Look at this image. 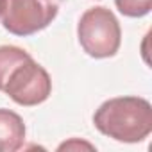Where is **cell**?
Here are the masks:
<instances>
[{
	"label": "cell",
	"instance_id": "6da1fadb",
	"mask_svg": "<svg viewBox=\"0 0 152 152\" xmlns=\"http://www.w3.org/2000/svg\"><path fill=\"white\" fill-rule=\"evenodd\" d=\"M93 124L107 138L138 143L152 131V106L141 97L109 99L95 111Z\"/></svg>",
	"mask_w": 152,
	"mask_h": 152
},
{
	"label": "cell",
	"instance_id": "7a4b0ae2",
	"mask_svg": "<svg viewBox=\"0 0 152 152\" xmlns=\"http://www.w3.org/2000/svg\"><path fill=\"white\" fill-rule=\"evenodd\" d=\"M77 38L88 56L95 59H106L118 52L122 43V29L113 11L97 6L81 16Z\"/></svg>",
	"mask_w": 152,
	"mask_h": 152
},
{
	"label": "cell",
	"instance_id": "3957f363",
	"mask_svg": "<svg viewBox=\"0 0 152 152\" xmlns=\"http://www.w3.org/2000/svg\"><path fill=\"white\" fill-rule=\"evenodd\" d=\"M61 0H4L0 20L15 36H31L52 23Z\"/></svg>",
	"mask_w": 152,
	"mask_h": 152
},
{
	"label": "cell",
	"instance_id": "277c9868",
	"mask_svg": "<svg viewBox=\"0 0 152 152\" xmlns=\"http://www.w3.org/2000/svg\"><path fill=\"white\" fill-rule=\"evenodd\" d=\"M4 93L20 106H38L50 97L52 79L41 64L29 57L11 72Z\"/></svg>",
	"mask_w": 152,
	"mask_h": 152
},
{
	"label": "cell",
	"instance_id": "5b68a950",
	"mask_svg": "<svg viewBox=\"0 0 152 152\" xmlns=\"http://www.w3.org/2000/svg\"><path fill=\"white\" fill-rule=\"evenodd\" d=\"M25 141V124L20 115L0 107V152H16Z\"/></svg>",
	"mask_w": 152,
	"mask_h": 152
},
{
	"label": "cell",
	"instance_id": "8992f818",
	"mask_svg": "<svg viewBox=\"0 0 152 152\" xmlns=\"http://www.w3.org/2000/svg\"><path fill=\"white\" fill-rule=\"evenodd\" d=\"M29 57L31 54L20 47H15V45L0 47V91H4V86L7 83V77L11 75V72Z\"/></svg>",
	"mask_w": 152,
	"mask_h": 152
},
{
	"label": "cell",
	"instance_id": "52a82bcc",
	"mask_svg": "<svg viewBox=\"0 0 152 152\" xmlns=\"http://www.w3.org/2000/svg\"><path fill=\"white\" fill-rule=\"evenodd\" d=\"M116 9L129 18H141L150 13L152 0H115Z\"/></svg>",
	"mask_w": 152,
	"mask_h": 152
},
{
	"label": "cell",
	"instance_id": "ba28073f",
	"mask_svg": "<svg viewBox=\"0 0 152 152\" xmlns=\"http://www.w3.org/2000/svg\"><path fill=\"white\" fill-rule=\"evenodd\" d=\"M2 4H4V0H0V9H2Z\"/></svg>",
	"mask_w": 152,
	"mask_h": 152
}]
</instances>
